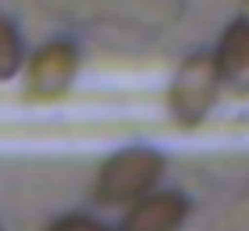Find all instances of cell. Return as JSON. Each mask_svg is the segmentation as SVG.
I'll use <instances>...</instances> for the list:
<instances>
[{
  "instance_id": "1",
  "label": "cell",
  "mask_w": 249,
  "mask_h": 231,
  "mask_svg": "<svg viewBox=\"0 0 249 231\" xmlns=\"http://www.w3.org/2000/svg\"><path fill=\"white\" fill-rule=\"evenodd\" d=\"M162 174V156L152 148H126L116 159L105 162L98 181V202L101 206H116V202L141 199Z\"/></svg>"
},
{
  "instance_id": "2",
  "label": "cell",
  "mask_w": 249,
  "mask_h": 231,
  "mask_svg": "<svg viewBox=\"0 0 249 231\" xmlns=\"http://www.w3.org/2000/svg\"><path fill=\"white\" fill-rule=\"evenodd\" d=\"M220 87V72H217V58L213 54H192L181 65L174 87H170V112L181 126H195L199 119L210 112L213 98Z\"/></svg>"
},
{
  "instance_id": "3",
  "label": "cell",
  "mask_w": 249,
  "mask_h": 231,
  "mask_svg": "<svg viewBox=\"0 0 249 231\" xmlns=\"http://www.w3.org/2000/svg\"><path fill=\"white\" fill-rule=\"evenodd\" d=\"M76 76V47L72 44H47L33 54L29 62V76H25V94L36 101H51V98H62L69 90Z\"/></svg>"
},
{
  "instance_id": "4",
  "label": "cell",
  "mask_w": 249,
  "mask_h": 231,
  "mask_svg": "<svg viewBox=\"0 0 249 231\" xmlns=\"http://www.w3.org/2000/svg\"><path fill=\"white\" fill-rule=\"evenodd\" d=\"M188 202L174 192L152 195V199H141L130 210V217L123 220V231H177V224L184 220Z\"/></svg>"
},
{
  "instance_id": "5",
  "label": "cell",
  "mask_w": 249,
  "mask_h": 231,
  "mask_svg": "<svg viewBox=\"0 0 249 231\" xmlns=\"http://www.w3.org/2000/svg\"><path fill=\"white\" fill-rule=\"evenodd\" d=\"M217 72L228 87L249 90V22L246 18L228 25L220 51H217Z\"/></svg>"
},
{
  "instance_id": "6",
  "label": "cell",
  "mask_w": 249,
  "mask_h": 231,
  "mask_svg": "<svg viewBox=\"0 0 249 231\" xmlns=\"http://www.w3.org/2000/svg\"><path fill=\"white\" fill-rule=\"evenodd\" d=\"M18 65H22V40L15 33V25L0 15V80L15 76Z\"/></svg>"
},
{
  "instance_id": "7",
  "label": "cell",
  "mask_w": 249,
  "mask_h": 231,
  "mask_svg": "<svg viewBox=\"0 0 249 231\" xmlns=\"http://www.w3.org/2000/svg\"><path fill=\"white\" fill-rule=\"evenodd\" d=\"M51 231H108V228L98 224V220H90V217H65V220H58V224H51Z\"/></svg>"
}]
</instances>
